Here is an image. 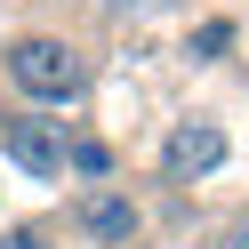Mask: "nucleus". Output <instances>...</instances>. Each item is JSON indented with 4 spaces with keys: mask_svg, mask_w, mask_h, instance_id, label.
<instances>
[{
    "mask_svg": "<svg viewBox=\"0 0 249 249\" xmlns=\"http://www.w3.org/2000/svg\"><path fill=\"white\" fill-rule=\"evenodd\" d=\"M72 225H81L89 249H137L145 209H137L129 185H81V193H72Z\"/></svg>",
    "mask_w": 249,
    "mask_h": 249,
    "instance_id": "obj_2",
    "label": "nucleus"
},
{
    "mask_svg": "<svg viewBox=\"0 0 249 249\" xmlns=\"http://www.w3.org/2000/svg\"><path fill=\"white\" fill-rule=\"evenodd\" d=\"M0 72H8V89H17L33 113H65V105H81L89 89H97V56H89L72 33H56V24L17 33L0 49Z\"/></svg>",
    "mask_w": 249,
    "mask_h": 249,
    "instance_id": "obj_1",
    "label": "nucleus"
},
{
    "mask_svg": "<svg viewBox=\"0 0 249 249\" xmlns=\"http://www.w3.org/2000/svg\"><path fill=\"white\" fill-rule=\"evenodd\" d=\"M65 169H81L89 185H113V145H105V137H81V129H72V137H65Z\"/></svg>",
    "mask_w": 249,
    "mask_h": 249,
    "instance_id": "obj_5",
    "label": "nucleus"
},
{
    "mask_svg": "<svg viewBox=\"0 0 249 249\" xmlns=\"http://www.w3.org/2000/svg\"><path fill=\"white\" fill-rule=\"evenodd\" d=\"M217 249H249V217H241V225H225V233H217Z\"/></svg>",
    "mask_w": 249,
    "mask_h": 249,
    "instance_id": "obj_6",
    "label": "nucleus"
},
{
    "mask_svg": "<svg viewBox=\"0 0 249 249\" xmlns=\"http://www.w3.org/2000/svg\"><path fill=\"white\" fill-rule=\"evenodd\" d=\"M65 137H72V121H49V113H0V153H8L24 177H65Z\"/></svg>",
    "mask_w": 249,
    "mask_h": 249,
    "instance_id": "obj_3",
    "label": "nucleus"
},
{
    "mask_svg": "<svg viewBox=\"0 0 249 249\" xmlns=\"http://www.w3.org/2000/svg\"><path fill=\"white\" fill-rule=\"evenodd\" d=\"M217 161H225V129H217L209 113H185L177 129H169V145H161V169H169V177H209Z\"/></svg>",
    "mask_w": 249,
    "mask_h": 249,
    "instance_id": "obj_4",
    "label": "nucleus"
}]
</instances>
